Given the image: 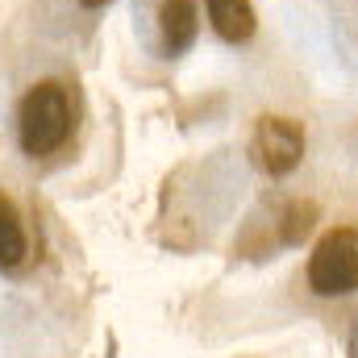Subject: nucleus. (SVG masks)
Masks as SVG:
<instances>
[{
	"instance_id": "5",
	"label": "nucleus",
	"mask_w": 358,
	"mask_h": 358,
	"mask_svg": "<svg viewBox=\"0 0 358 358\" xmlns=\"http://www.w3.org/2000/svg\"><path fill=\"white\" fill-rule=\"evenodd\" d=\"M204 8H208V21H213L217 38H225V42H246L255 34L250 0H204Z\"/></svg>"
},
{
	"instance_id": "6",
	"label": "nucleus",
	"mask_w": 358,
	"mask_h": 358,
	"mask_svg": "<svg viewBox=\"0 0 358 358\" xmlns=\"http://www.w3.org/2000/svg\"><path fill=\"white\" fill-rule=\"evenodd\" d=\"M25 255H29V238H25L21 213H17V204L0 192V271L21 267Z\"/></svg>"
},
{
	"instance_id": "1",
	"label": "nucleus",
	"mask_w": 358,
	"mask_h": 358,
	"mask_svg": "<svg viewBox=\"0 0 358 358\" xmlns=\"http://www.w3.org/2000/svg\"><path fill=\"white\" fill-rule=\"evenodd\" d=\"M71 134V100L67 88L46 80V84H34V88L21 96L17 104V138H21V150L29 159H46L55 155Z\"/></svg>"
},
{
	"instance_id": "2",
	"label": "nucleus",
	"mask_w": 358,
	"mask_h": 358,
	"mask_svg": "<svg viewBox=\"0 0 358 358\" xmlns=\"http://www.w3.org/2000/svg\"><path fill=\"white\" fill-rule=\"evenodd\" d=\"M308 287L317 296L358 292V229H334L308 259Z\"/></svg>"
},
{
	"instance_id": "7",
	"label": "nucleus",
	"mask_w": 358,
	"mask_h": 358,
	"mask_svg": "<svg viewBox=\"0 0 358 358\" xmlns=\"http://www.w3.org/2000/svg\"><path fill=\"white\" fill-rule=\"evenodd\" d=\"M84 8H100V4H108V0H80Z\"/></svg>"
},
{
	"instance_id": "3",
	"label": "nucleus",
	"mask_w": 358,
	"mask_h": 358,
	"mask_svg": "<svg viewBox=\"0 0 358 358\" xmlns=\"http://www.w3.org/2000/svg\"><path fill=\"white\" fill-rule=\"evenodd\" d=\"M250 155H255V167L267 171V176H287L296 171V163L304 159V129L287 117H263L259 129H255V142H250Z\"/></svg>"
},
{
	"instance_id": "4",
	"label": "nucleus",
	"mask_w": 358,
	"mask_h": 358,
	"mask_svg": "<svg viewBox=\"0 0 358 358\" xmlns=\"http://www.w3.org/2000/svg\"><path fill=\"white\" fill-rule=\"evenodd\" d=\"M159 29L167 55H183L196 42V4L192 0H163L159 8Z\"/></svg>"
}]
</instances>
